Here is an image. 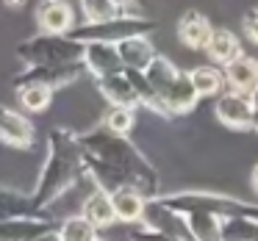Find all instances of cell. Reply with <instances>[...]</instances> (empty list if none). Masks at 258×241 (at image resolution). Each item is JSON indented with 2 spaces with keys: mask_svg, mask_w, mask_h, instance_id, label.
I'll list each match as a JSON object with an SVG mask.
<instances>
[{
  "mask_svg": "<svg viewBox=\"0 0 258 241\" xmlns=\"http://www.w3.org/2000/svg\"><path fill=\"white\" fill-rule=\"evenodd\" d=\"M81 14H84V23L97 25V23H106V20L122 14L111 0H81Z\"/></svg>",
  "mask_w": 258,
  "mask_h": 241,
  "instance_id": "26",
  "label": "cell"
},
{
  "mask_svg": "<svg viewBox=\"0 0 258 241\" xmlns=\"http://www.w3.org/2000/svg\"><path fill=\"white\" fill-rule=\"evenodd\" d=\"M206 53L214 64L225 67V64H230L233 58H239L244 50H241L239 36L230 28H214L211 36H208V42H206Z\"/></svg>",
  "mask_w": 258,
  "mask_h": 241,
  "instance_id": "15",
  "label": "cell"
},
{
  "mask_svg": "<svg viewBox=\"0 0 258 241\" xmlns=\"http://www.w3.org/2000/svg\"><path fill=\"white\" fill-rule=\"evenodd\" d=\"M81 161L89 180L103 191H114L119 186H134L147 200L158 197V169L142 155V150L106 125H95L92 130L78 133Z\"/></svg>",
  "mask_w": 258,
  "mask_h": 241,
  "instance_id": "1",
  "label": "cell"
},
{
  "mask_svg": "<svg viewBox=\"0 0 258 241\" xmlns=\"http://www.w3.org/2000/svg\"><path fill=\"white\" fill-rule=\"evenodd\" d=\"M117 53L122 58L125 69H139L145 72L147 64L156 58V47H153L150 36H131V39H122L117 45Z\"/></svg>",
  "mask_w": 258,
  "mask_h": 241,
  "instance_id": "16",
  "label": "cell"
},
{
  "mask_svg": "<svg viewBox=\"0 0 258 241\" xmlns=\"http://www.w3.org/2000/svg\"><path fill=\"white\" fill-rule=\"evenodd\" d=\"M219 241H258V219H252L250 213L222 216Z\"/></svg>",
  "mask_w": 258,
  "mask_h": 241,
  "instance_id": "20",
  "label": "cell"
},
{
  "mask_svg": "<svg viewBox=\"0 0 258 241\" xmlns=\"http://www.w3.org/2000/svg\"><path fill=\"white\" fill-rule=\"evenodd\" d=\"M0 144L17 147V150H31L36 144L34 122L17 108L0 106Z\"/></svg>",
  "mask_w": 258,
  "mask_h": 241,
  "instance_id": "7",
  "label": "cell"
},
{
  "mask_svg": "<svg viewBox=\"0 0 258 241\" xmlns=\"http://www.w3.org/2000/svg\"><path fill=\"white\" fill-rule=\"evenodd\" d=\"M28 213H36L31 194H23V191L12 189V186H0V219L28 216Z\"/></svg>",
  "mask_w": 258,
  "mask_h": 241,
  "instance_id": "21",
  "label": "cell"
},
{
  "mask_svg": "<svg viewBox=\"0 0 258 241\" xmlns=\"http://www.w3.org/2000/svg\"><path fill=\"white\" fill-rule=\"evenodd\" d=\"M145 78L150 84L156 100L161 103V108L167 111V117H183L197 106V92L189 81V72H180L167 56H158L147 64Z\"/></svg>",
  "mask_w": 258,
  "mask_h": 241,
  "instance_id": "3",
  "label": "cell"
},
{
  "mask_svg": "<svg viewBox=\"0 0 258 241\" xmlns=\"http://www.w3.org/2000/svg\"><path fill=\"white\" fill-rule=\"evenodd\" d=\"M47 227H53V222L42 211L28 213V216L0 219V241H31Z\"/></svg>",
  "mask_w": 258,
  "mask_h": 241,
  "instance_id": "12",
  "label": "cell"
},
{
  "mask_svg": "<svg viewBox=\"0 0 258 241\" xmlns=\"http://www.w3.org/2000/svg\"><path fill=\"white\" fill-rule=\"evenodd\" d=\"M111 3L119 9V12H134V9L139 6V0H111Z\"/></svg>",
  "mask_w": 258,
  "mask_h": 241,
  "instance_id": "30",
  "label": "cell"
},
{
  "mask_svg": "<svg viewBox=\"0 0 258 241\" xmlns=\"http://www.w3.org/2000/svg\"><path fill=\"white\" fill-rule=\"evenodd\" d=\"M214 25L208 23V17L197 9H186L178 17V25H175V34H178V42L189 50H206V42L211 36Z\"/></svg>",
  "mask_w": 258,
  "mask_h": 241,
  "instance_id": "11",
  "label": "cell"
},
{
  "mask_svg": "<svg viewBox=\"0 0 258 241\" xmlns=\"http://www.w3.org/2000/svg\"><path fill=\"white\" fill-rule=\"evenodd\" d=\"M250 103H252V125H250V130H258V86L250 92Z\"/></svg>",
  "mask_w": 258,
  "mask_h": 241,
  "instance_id": "29",
  "label": "cell"
},
{
  "mask_svg": "<svg viewBox=\"0 0 258 241\" xmlns=\"http://www.w3.org/2000/svg\"><path fill=\"white\" fill-rule=\"evenodd\" d=\"M250 183H252V189L258 191V164L252 167V172H250Z\"/></svg>",
  "mask_w": 258,
  "mask_h": 241,
  "instance_id": "32",
  "label": "cell"
},
{
  "mask_svg": "<svg viewBox=\"0 0 258 241\" xmlns=\"http://www.w3.org/2000/svg\"><path fill=\"white\" fill-rule=\"evenodd\" d=\"M241 28H244V36L252 42V45H258V6L247 9L244 17H241Z\"/></svg>",
  "mask_w": 258,
  "mask_h": 241,
  "instance_id": "28",
  "label": "cell"
},
{
  "mask_svg": "<svg viewBox=\"0 0 258 241\" xmlns=\"http://www.w3.org/2000/svg\"><path fill=\"white\" fill-rule=\"evenodd\" d=\"M58 241H95L97 238V227L84 219L81 213H73V216H64L56 227Z\"/></svg>",
  "mask_w": 258,
  "mask_h": 241,
  "instance_id": "23",
  "label": "cell"
},
{
  "mask_svg": "<svg viewBox=\"0 0 258 241\" xmlns=\"http://www.w3.org/2000/svg\"><path fill=\"white\" fill-rule=\"evenodd\" d=\"M84 175V161H81L78 133L67 128H53L47 133V155L36 178V189L31 194L36 211L50 205L56 197H61L70 186H75Z\"/></svg>",
  "mask_w": 258,
  "mask_h": 241,
  "instance_id": "2",
  "label": "cell"
},
{
  "mask_svg": "<svg viewBox=\"0 0 258 241\" xmlns=\"http://www.w3.org/2000/svg\"><path fill=\"white\" fill-rule=\"evenodd\" d=\"M95 241H103V238H95Z\"/></svg>",
  "mask_w": 258,
  "mask_h": 241,
  "instance_id": "34",
  "label": "cell"
},
{
  "mask_svg": "<svg viewBox=\"0 0 258 241\" xmlns=\"http://www.w3.org/2000/svg\"><path fill=\"white\" fill-rule=\"evenodd\" d=\"M84 75V61H64V64H34L25 67L20 75H14L12 84L14 86H25V84H36V86H47V89H64L73 81H78Z\"/></svg>",
  "mask_w": 258,
  "mask_h": 241,
  "instance_id": "6",
  "label": "cell"
},
{
  "mask_svg": "<svg viewBox=\"0 0 258 241\" xmlns=\"http://www.w3.org/2000/svg\"><path fill=\"white\" fill-rule=\"evenodd\" d=\"M3 3H6L9 9H20V6L25 3V0H3Z\"/></svg>",
  "mask_w": 258,
  "mask_h": 241,
  "instance_id": "33",
  "label": "cell"
},
{
  "mask_svg": "<svg viewBox=\"0 0 258 241\" xmlns=\"http://www.w3.org/2000/svg\"><path fill=\"white\" fill-rule=\"evenodd\" d=\"M111 194V208H114V216L117 222L125 224H134L145 216V208H147V197L142 194L139 189L134 186H119V189L108 191Z\"/></svg>",
  "mask_w": 258,
  "mask_h": 241,
  "instance_id": "13",
  "label": "cell"
},
{
  "mask_svg": "<svg viewBox=\"0 0 258 241\" xmlns=\"http://www.w3.org/2000/svg\"><path fill=\"white\" fill-rule=\"evenodd\" d=\"M36 25L45 34H67L75 28V12L67 0H39L36 3Z\"/></svg>",
  "mask_w": 258,
  "mask_h": 241,
  "instance_id": "10",
  "label": "cell"
},
{
  "mask_svg": "<svg viewBox=\"0 0 258 241\" xmlns=\"http://www.w3.org/2000/svg\"><path fill=\"white\" fill-rule=\"evenodd\" d=\"M128 241H180V238H175V235L158 230L156 224L139 219V222H134V224L128 227Z\"/></svg>",
  "mask_w": 258,
  "mask_h": 241,
  "instance_id": "27",
  "label": "cell"
},
{
  "mask_svg": "<svg viewBox=\"0 0 258 241\" xmlns=\"http://www.w3.org/2000/svg\"><path fill=\"white\" fill-rule=\"evenodd\" d=\"M84 72H89L92 78H108V75H119L122 72V58L117 53V45L108 42H86L84 45Z\"/></svg>",
  "mask_w": 258,
  "mask_h": 241,
  "instance_id": "9",
  "label": "cell"
},
{
  "mask_svg": "<svg viewBox=\"0 0 258 241\" xmlns=\"http://www.w3.org/2000/svg\"><path fill=\"white\" fill-rule=\"evenodd\" d=\"M189 81H191V86H195L197 97H217L225 86L222 69L208 67V64H200V67L189 69Z\"/></svg>",
  "mask_w": 258,
  "mask_h": 241,
  "instance_id": "22",
  "label": "cell"
},
{
  "mask_svg": "<svg viewBox=\"0 0 258 241\" xmlns=\"http://www.w3.org/2000/svg\"><path fill=\"white\" fill-rule=\"evenodd\" d=\"M81 216L89 219L97 230L114 224V222H117V216H114V208H111V194L95 186V189L84 197V202H81Z\"/></svg>",
  "mask_w": 258,
  "mask_h": 241,
  "instance_id": "17",
  "label": "cell"
},
{
  "mask_svg": "<svg viewBox=\"0 0 258 241\" xmlns=\"http://www.w3.org/2000/svg\"><path fill=\"white\" fill-rule=\"evenodd\" d=\"M97 92L106 97L111 106H128V108H139V100H136V92L131 86V81L125 78V69L119 75H108V78H97L95 81Z\"/></svg>",
  "mask_w": 258,
  "mask_h": 241,
  "instance_id": "18",
  "label": "cell"
},
{
  "mask_svg": "<svg viewBox=\"0 0 258 241\" xmlns=\"http://www.w3.org/2000/svg\"><path fill=\"white\" fill-rule=\"evenodd\" d=\"M17 56L23 64L34 67V64H64V61H81L84 56V45L75 42L70 34H45L39 31L36 36L20 42Z\"/></svg>",
  "mask_w": 258,
  "mask_h": 241,
  "instance_id": "5",
  "label": "cell"
},
{
  "mask_svg": "<svg viewBox=\"0 0 258 241\" xmlns=\"http://www.w3.org/2000/svg\"><path fill=\"white\" fill-rule=\"evenodd\" d=\"M214 114L222 125L233 130H250L252 125V103L250 95H241V92H222L214 100Z\"/></svg>",
  "mask_w": 258,
  "mask_h": 241,
  "instance_id": "8",
  "label": "cell"
},
{
  "mask_svg": "<svg viewBox=\"0 0 258 241\" xmlns=\"http://www.w3.org/2000/svg\"><path fill=\"white\" fill-rule=\"evenodd\" d=\"M31 241H58V233H56V227H47L45 233H39L36 238H31Z\"/></svg>",
  "mask_w": 258,
  "mask_h": 241,
  "instance_id": "31",
  "label": "cell"
},
{
  "mask_svg": "<svg viewBox=\"0 0 258 241\" xmlns=\"http://www.w3.org/2000/svg\"><path fill=\"white\" fill-rule=\"evenodd\" d=\"M14 89H17V97L23 103L25 114H42L53 103V89H47V86L25 84V86H14Z\"/></svg>",
  "mask_w": 258,
  "mask_h": 241,
  "instance_id": "24",
  "label": "cell"
},
{
  "mask_svg": "<svg viewBox=\"0 0 258 241\" xmlns=\"http://www.w3.org/2000/svg\"><path fill=\"white\" fill-rule=\"evenodd\" d=\"M225 86L230 92H241V95H250L258 86V61L252 56H244L241 53L239 58H233L230 64H225Z\"/></svg>",
  "mask_w": 258,
  "mask_h": 241,
  "instance_id": "14",
  "label": "cell"
},
{
  "mask_svg": "<svg viewBox=\"0 0 258 241\" xmlns=\"http://www.w3.org/2000/svg\"><path fill=\"white\" fill-rule=\"evenodd\" d=\"M136 108H128V106H108L106 117H103V125H106L108 130H114V133L119 136H128L131 128L136 125Z\"/></svg>",
  "mask_w": 258,
  "mask_h": 241,
  "instance_id": "25",
  "label": "cell"
},
{
  "mask_svg": "<svg viewBox=\"0 0 258 241\" xmlns=\"http://www.w3.org/2000/svg\"><path fill=\"white\" fill-rule=\"evenodd\" d=\"M156 31V23L142 14H134V12H122L117 17L106 20V23H97V25H89L84 23L81 28H73L67 31L75 42L86 45V42H108V45H119L122 39H131V36H150Z\"/></svg>",
  "mask_w": 258,
  "mask_h": 241,
  "instance_id": "4",
  "label": "cell"
},
{
  "mask_svg": "<svg viewBox=\"0 0 258 241\" xmlns=\"http://www.w3.org/2000/svg\"><path fill=\"white\" fill-rule=\"evenodd\" d=\"M180 216H183V222L195 241H219L222 216H217L211 211H189V213H180Z\"/></svg>",
  "mask_w": 258,
  "mask_h": 241,
  "instance_id": "19",
  "label": "cell"
}]
</instances>
